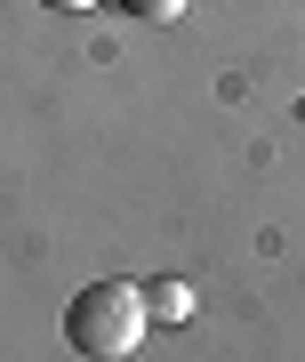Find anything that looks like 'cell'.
<instances>
[{"instance_id": "obj_1", "label": "cell", "mask_w": 305, "mask_h": 362, "mask_svg": "<svg viewBox=\"0 0 305 362\" xmlns=\"http://www.w3.org/2000/svg\"><path fill=\"white\" fill-rule=\"evenodd\" d=\"M145 330H152V314H145L137 282H89L73 306H64V338H73V354H89V362H128L145 346Z\"/></svg>"}, {"instance_id": "obj_2", "label": "cell", "mask_w": 305, "mask_h": 362, "mask_svg": "<svg viewBox=\"0 0 305 362\" xmlns=\"http://www.w3.org/2000/svg\"><path fill=\"white\" fill-rule=\"evenodd\" d=\"M145 314H152V322H185V314H193V290L185 282H152L145 290Z\"/></svg>"}, {"instance_id": "obj_3", "label": "cell", "mask_w": 305, "mask_h": 362, "mask_svg": "<svg viewBox=\"0 0 305 362\" xmlns=\"http://www.w3.org/2000/svg\"><path fill=\"white\" fill-rule=\"evenodd\" d=\"M137 16H152V25H169V16H185V0H128Z\"/></svg>"}, {"instance_id": "obj_4", "label": "cell", "mask_w": 305, "mask_h": 362, "mask_svg": "<svg viewBox=\"0 0 305 362\" xmlns=\"http://www.w3.org/2000/svg\"><path fill=\"white\" fill-rule=\"evenodd\" d=\"M40 8H97V0H40Z\"/></svg>"}]
</instances>
